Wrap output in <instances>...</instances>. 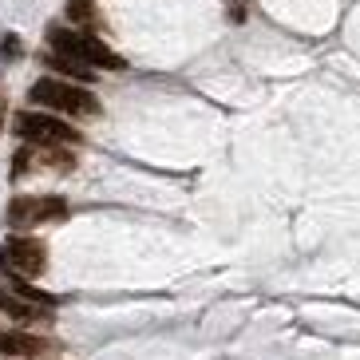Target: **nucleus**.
Returning a JSON list of instances; mask_svg holds the SVG:
<instances>
[{
	"label": "nucleus",
	"mask_w": 360,
	"mask_h": 360,
	"mask_svg": "<svg viewBox=\"0 0 360 360\" xmlns=\"http://www.w3.org/2000/svg\"><path fill=\"white\" fill-rule=\"evenodd\" d=\"M48 48H52L56 56H68L75 64L91 68V72H123V68H127L123 56H115L99 36L79 32V28H48Z\"/></svg>",
	"instance_id": "obj_1"
},
{
	"label": "nucleus",
	"mask_w": 360,
	"mask_h": 360,
	"mask_svg": "<svg viewBox=\"0 0 360 360\" xmlns=\"http://www.w3.org/2000/svg\"><path fill=\"white\" fill-rule=\"evenodd\" d=\"M28 99L44 111H64V115H79V119H96L103 107H99L96 91L91 87H79L72 79H56V75H44L28 87Z\"/></svg>",
	"instance_id": "obj_2"
},
{
	"label": "nucleus",
	"mask_w": 360,
	"mask_h": 360,
	"mask_svg": "<svg viewBox=\"0 0 360 360\" xmlns=\"http://www.w3.org/2000/svg\"><path fill=\"white\" fill-rule=\"evenodd\" d=\"M16 135L28 147H75L79 143V131L64 119L48 115V111H20L16 115Z\"/></svg>",
	"instance_id": "obj_3"
},
{
	"label": "nucleus",
	"mask_w": 360,
	"mask_h": 360,
	"mask_svg": "<svg viewBox=\"0 0 360 360\" xmlns=\"http://www.w3.org/2000/svg\"><path fill=\"white\" fill-rule=\"evenodd\" d=\"M0 262L16 277H40L48 269V245L28 233H12L8 242H0Z\"/></svg>",
	"instance_id": "obj_4"
},
{
	"label": "nucleus",
	"mask_w": 360,
	"mask_h": 360,
	"mask_svg": "<svg viewBox=\"0 0 360 360\" xmlns=\"http://www.w3.org/2000/svg\"><path fill=\"white\" fill-rule=\"evenodd\" d=\"M68 218V202L64 198H12L8 202V226L24 230L36 222H64Z\"/></svg>",
	"instance_id": "obj_5"
},
{
	"label": "nucleus",
	"mask_w": 360,
	"mask_h": 360,
	"mask_svg": "<svg viewBox=\"0 0 360 360\" xmlns=\"http://www.w3.org/2000/svg\"><path fill=\"white\" fill-rule=\"evenodd\" d=\"M48 352V340L32 337V333H16V328H0V356L12 360H32Z\"/></svg>",
	"instance_id": "obj_6"
},
{
	"label": "nucleus",
	"mask_w": 360,
	"mask_h": 360,
	"mask_svg": "<svg viewBox=\"0 0 360 360\" xmlns=\"http://www.w3.org/2000/svg\"><path fill=\"white\" fill-rule=\"evenodd\" d=\"M44 68H56L60 75H68L72 84H91L96 79V72L84 64H75V60H68V56H56V52H44Z\"/></svg>",
	"instance_id": "obj_7"
},
{
	"label": "nucleus",
	"mask_w": 360,
	"mask_h": 360,
	"mask_svg": "<svg viewBox=\"0 0 360 360\" xmlns=\"http://www.w3.org/2000/svg\"><path fill=\"white\" fill-rule=\"evenodd\" d=\"M8 285H12V293L20 297V301H28V305H56L52 293H44V289L28 285V281H24V277H16V274H8Z\"/></svg>",
	"instance_id": "obj_8"
},
{
	"label": "nucleus",
	"mask_w": 360,
	"mask_h": 360,
	"mask_svg": "<svg viewBox=\"0 0 360 360\" xmlns=\"http://www.w3.org/2000/svg\"><path fill=\"white\" fill-rule=\"evenodd\" d=\"M68 16H72V20L79 24V32H84V28L96 24V4H91V0H68Z\"/></svg>",
	"instance_id": "obj_9"
},
{
	"label": "nucleus",
	"mask_w": 360,
	"mask_h": 360,
	"mask_svg": "<svg viewBox=\"0 0 360 360\" xmlns=\"http://www.w3.org/2000/svg\"><path fill=\"white\" fill-rule=\"evenodd\" d=\"M0 309H4L12 321H32V317H36V309L28 305V301H20V297H8V293H0Z\"/></svg>",
	"instance_id": "obj_10"
},
{
	"label": "nucleus",
	"mask_w": 360,
	"mask_h": 360,
	"mask_svg": "<svg viewBox=\"0 0 360 360\" xmlns=\"http://www.w3.org/2000/svg\"><path fill=\"white\" fill-rule=\"evenodd\" d=\"M0 52H4V60H20V56H24V44L8 32L4 40H0Z\"/></svg>",
	"instance_id": "obj_11"
}]
</instances>
